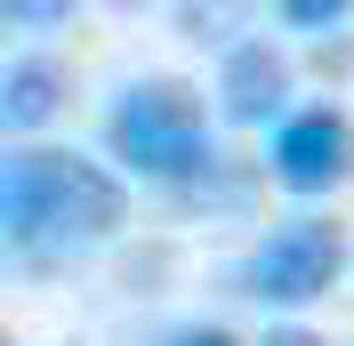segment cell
<instances>
[{
    "instance_id": "obj_2",
    "label": "cell",
    "mask_w": 354,
    "mask_h": 346,
    "mask_svg": "<svg viewBox=\"0 0 354 346\" xmlns=\"http://www.w3.org/2000/svg\"><path fill=\"white\" fill-rule=\"evenodd\" d=\"M105 145L129 177H201L209 170V105L185 81H129L105 113Z\"/></svg>"
},
{
    "instance_id": "obj_6",
    "label": "cell",
    "mask_w": 354,
    "mask_h": 346,
    "mask_svg": "<svg viewBox=\"0 0 354 346\" xmlns=\"http://www.w3.org/2000/svg\"><path fill=\"white\" fill-rule=\"evenodd\" d=\"M65 97V73L48 65V57H17V65L0 73V129H41L48 113Z\"/></svg>"
},
{
    "instance_id": "obj_9",
    "label": "cell",
    "mask_w": 354,
    "mask_h": 346,
    "mask_svg": "<svg viewBox=\"0 0 354 346\" xmlns=\"http://www.w3.org/2000/svg\"><path fill=\"white\" fill-rule=\"evenodd\" d=\"M258 346H322V338H314V330H298V322H282V330H266Z\"/></svg>"
},
{
    "instance_id": "obj_4",
    "label": "cell",
    "mask_w": 354,
    "mask_h": 346,
    "mask_svg": "<svg viewBox=\"0 0 354 346\" xmlns=\"http://www.w3.org/2000/svg\"><path fill=\"white\" fill-rule=\"evenodd\" d=\"M354 177V121L338 105H306L274 129V185L282 194H330Z\"/></svg>"
},
{
    "instance_id": "obj_8",
    "label": "cell",
    "mask_w": 354,
    "mask_h": 346,
    "mask_svg": "<svg viewBox=\"0 0 354 346\" xmlns=\"http://www.w3.org/2000/svg\"><path fill=\"white\" fill-rule=\"evenodd\" d=\"M161 346H234V330H218V322H185V330H169Z\"/></svg>"
},
{
    "instance_id": "obj_7",
    "label": "cell",
    "mask_w": 354,
    "mask_h": 346,
    "mask_svg": "<svg viewBox=\"0 0 354 346\" xmlns=\"http://www.w3.org/2000/svg\"><path fill=\"white\" fill-rule=\"evenodd\" d=\"M282 17H290V24H306V33H322V24H346V0H290Z\"/></svg>"
},
{
    "instance_id": "obj_1",
    "label": "cell",
    "mask_w": 354,
    "mask_h": 346,
    "mask_svg": "<svg viewBox=\"0 0 354 346\" xmlns=\"http://www.w3.org/2000/svg\"><path fill=\"white\" fill-rule=\"evenodd\" d=\"M121 226V177L88 153L24 145L0 161V242L17 266L81 258Z\"/></svg>"
},
{
    "instance_id": "obj_3",
    "label": "cell",
    "mask_w": 354,
    "mask_h": 346,
    "mask_svg": "<svg viewBox=\"0 0 354 346\" xmlns=\"http://www.w3.org/2000/svg\"><path fill=\"white\" fill-rule=\"evenodd\" d=\"M338 274H346V226H338V217H298L282 234H266L242 258L234 282H242L250 298H266V306H306V298H322Z\"/></svg>"
},
{
    "instance_id": "obj_5",
    "label": "cell",
    "mask_w": 354,
    "mask_h": 346,
    "mask_svg": "<svg viewBox=\"0 0 354 346\" xmlns=\"http://www.w3.org/2000/svg\"><path fill=\"white\" fill-rule=\"evenodd\" d=\"M218 105H225V121H242V129L282 121V105H290V65H282V48H274V41H242V48H225Z\"/></svg>"
}]
</instances>
